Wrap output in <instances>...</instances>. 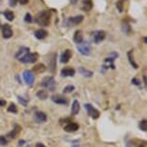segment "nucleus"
Wrapping results in <instances>:
<instances>
[{"label":"nucleus","instance_id":"1","mask_svg":"<svg viewBox=\"0 0 147 147\" xmlns=\"http://www.w3.org/2000/svg\"><path fill=\"white\" fill-rule=\"evenodd\" d=\"M36 22L40 26H48L50 24V19H51V13L50 12L47 11H42L40 12L36 16Z\"/></svg>","mask_w":147,"mask_h":147},{"label":"nucleus","instance_id":"2","mask_svg":"<svg viewBox=\"0 0 147 147\" xmlns=\"http://www.w3.org/2000/svg\"><path fill=\"white\" fill-rule=\"evenodd\" d=\"M40 85H41V87L45 88L46 90H51V91L55 90V88H56V81H55V79L52 76L44 77L42 79V81H41Z\"/></svg>","mask_w":147,"mask_h":147},{"label":"nucleus","instance_id":"3","mask_svg":"<svg viewBox=\"0 0 147 147\" xmlns=\"http://www.w3.org/2000/svg\"><path fill=\"white\" fill-rule=\"evenodd\" d=\"M77 49H78V51L82 55H84V56H88L91 51V46H90V42H88V41H82L81 43H79L78 45H77Z\"/></svg>","mask_w":147,"mask_h":147},{"label":"nucleus","instance_id":"4","mask_svg":"<svg viewBox=\"0 0 147 147\" xmlns=\"http://www.w3.org/2000/svg\"><path fill=\"white\" fill-rule=\"evenodd\" d=\"M85 108H86V110L88 111V113L93 119H96V118L99 117V115H100V113H99V111L96 110L91 104H85Z\"/></svg>","mask_w":147,"mask_h":147},{"label":"nucleus","instance_id":"5","mask_svg":"<svg viewBox=\"0 0 147 147\" xmlns=\"http://www.w3.org/2000/svg\"><path fill=\"white\" fill-rule=\"evenodd\" d=\"M38 60V54L37 53H28L24 58L20 60L21 63H33Z\"/></svg>","mask_w":147,"mask_h":147},{"label":"nucleus","instance_id":"6","mask_svg":"<svg viewBox=\"0 0 147 147\" xmlns=\"http://www.w3.org/2000/svg\"><path fill=\"white\" fill-rule=\"evenodd\" d=\"M23 79L27 85H32L35 82V75L32 71L25 70L23 72Z\"/></svg>","mask_w":147,"mask_h":147},{"label":"nucleus","instance_id":"7","mask_svg":"<svg viewBox=\"0 0 147 147\" xmlns=\"http://www.w3.org/2000/svg\"><path fill=\"white\" fill-rule=\"evenodd\" d=\"M2 35H3L4 38H10L13 37V30L10 25L4 24L3 27H2Z\"/></svg>","mask_w":147,"mask_h":147},{"label":"nucleus","instance_id":"8","mask_svg":"<svg viewBox=\"0 0 147 147\" xmlns=\"http://www.w3.org/2000/svg\"><path fill=\"white\" fill-rule=\"evenodd\" d=\"M106 38V33L104 31H96L94 33L93 36V40L95 43H100L101 41H103Z\"/></svg>","mask_w":147,"mask_h":147},{"label":"nucleus","instance_id":"9","mask_svg":"<svg viewBox=\"0 0 147 147\" xmlns=\"http://www.w3.org/2000/svg\"><path fill=\"white\" fill-rule=\"evenodd\" d=\"M28 53H30V49L28 48V47H21V48L19 49L18 52H16V59L18 60V61H20L22 58L25 57Z\"/></svg>","mask_w":147,"mask_h":147},{"label":"nucleus","instance_id":"10","mask_svg":"<svg viewBox=\"0 0 147 147\" xmlns=\"http://www.w3.org/2000/svg\"><path fill=\"white\" fill-rule=\"evenodd\" d=\"M56 57H57L56 54H51L50 56H49L48 60H47L49 69H50L51 72H55V68H56Z\"/></svg>","mask_w":147,"mask_h":147},{"label":"nucleus","instance_id":"11","mask_svg":"<svg viewBox=\"0 0 147 147\" xmlns=\"http://www.w3.org/2000/svg\"><path fill=\"white\" fill-rule=\"evenodd\" d=\"M83 20H84V16H72V18H68V24L69 25H78Z\"/></svg>","mask_w":147,"mask_h":147},{"label":"nucleus","instance_id":"12","mask_svg":"<svg viewBox=\"0 0 147 147\" xmlns=\"http://www.w3.org/2000/svg\"><path fill=\"white\" fill-rule=\"evenodd\" d=\"M52 101L56 104H60V105H65L67 104V99L63 96H61V95H53L51 97Z\"/></svg>","mask_w":147,"mask_h":147},{"label":"nucleus","instance_id":"13","mask_svg":"<svg viewBox=\"0 0 147 147\" xmlns=\"http://www.w3.org/2000/svg\"><path fill=\"white\" fill-rule=\"evenodd\" d=\"M63 129L67 133H73V132H76L77 130L79 129V125L77 123H74V122H69L68 124H66L65 126Z\"/></svg>","mask_w":147,"mask_h":147},{"label":"nucleus","instance_id":"14","mask_svg":"<svg viewBox=\"0 0 147 147\" xmlns=\"http://www.w3.org/2000/svg\"><path fill=\"white\" fill-rule=\"evenodd\" d=\"M71 56H72L71 50H69V49H66V50H65V52H63V54L61 55V62H62L63 63H68L69 60H70Z\"/></svg>","mask_w":147,"mask_h":147},{"label":"nucleus","instance_id":"15","mask_svg":"<svg viewBox=\"0 0 147 147\" xmlns=\"http://www.w3.org/2000/svg\"><path fill=\"white\" fill-rule=\"evenodd\" d=\"M35 120L38 123H43L47 120V115L42 112H37L35 113Z\"/></svg>","mask_w":147,"mask_h":147},{"label":"nucleus","instance_id":"16","mask_svg":"<svg viewBox=\"0 0 147 147\" xmlns=\"http://www.w3.org/2000/svg\"><path fill=\"white\" fill-rule=\"evenodd\" d=\"M61 75L63 77H72V76L75 75V69H73L71 67H65V68L62 69Z\"/></svg>","mask_w":147,"mask_h":147},{"label":"nucleus","instance_id":"17","mask_svg":"<svg viewBox=\"0 0 147 147\" xmlns=\"http://www.w3.org/2000/svg\"><path fill=\"white\" fill-rule=\"evenodd\" d=\"M35 36L38 40H43V38H45L48 36V32L44 29H40L35 32Z\"/></svg>","mask_w":147,"mask_h":147},{"label":"nucleus","instance_id":"18","mask_svg":"<svg viewBox=\"0 0 147 147\" xmlns=\"http://www.w3.org/2000/svg\"><path fill=\"white\" fill-rule=\"evenodd\" d=\"M83 4V7L82 9L85 11V12H88V11H90L92 9V1L91 0H83L82 2Z\"/></svg>","mask_w":147,"mask_h":147},{"label":"nucleus","instance_id":"19","mask_svg":"<svg viewBox=\"0 0 147 147\" xmlns=\"http://www.w3.org/2000/svg\"><path fill=\"white\" fill-rule=\"evenodd\" d=\"M73 40L76 43H78V44L82 42L83 41V32L81 31V30H77V31L74 33Z\"/></svg>","mask_w":147,"mask_h":147},{"label":"nucleus","instance_id":"20","mask_svg":"<svg viewBox=\"0 0 147 147\" xmlns=\"http://www.w3.org/2000/svg\"><path fill=\"white\" fill-rule=\"evenodd\" d=\"M78 71H79L80 74H82V75L85 76V77H91V76L93 75V72L92 71L88 70V69L85 68V67H79Z\"/></svg>","mask_w":147,"mask_h":147},{"label":"nucleus","instance_id":"21","mask_svg":"<svg viewBox=\"0 0 147 147\" xmlns=\"http://www.w3.org/2000/svg\"><path fill=\"white\" fill-rule=\"evenodd\" d=\"M80 110V104L78 100H74L73 103H72V107H71V113L72 115H77L79 113Z\"/></svg>","mask_w":147,"mask_h":147},{"label":"nucleus","instance_id":"22","mask_svg":"<svg viewBox=\"0 0 147 147\" xmlns=\"http://www.w3.org/2000/svg\"><path fill=\"white\" fill-rule=\"evenodd\" d=\"M19 131H20V127H19L18 125H15V128L13 129L12 132H10L9 134H8L7 136L9 137L10 138H15L16 136L18 135Z\"/></svg>","mask_w":147,"mask_h":147},{"label":"nucleus","instance_id":"23","mask_svg":"<svg viewBox=\"0 0 147 147\" xmlns=\"http://www.w3.org/2000/svg\"><path fill=\"white\" fill-rule=\"evenodd\" d=\"M45 69H46V67L44 66V65H42V63H38V65L34 66L33 71H34V73H41V72L45 71Z\"/></svg>","mask_w":147,"mask_h":147},{"label":"nucleus","instance_id":"24","mask_svg":"<svg viewBox=\"0 0 147 147\" xmlns=\"http://www.w3.org/2000/svg\"><path fill=\"white\" fill-rule=\"evenodd\" d=\"M37 96H38L40 99H41V100H45L47 97H48V93H47V91H46V90H38V92H37Z\"/></svg>","mask_w":147,"mask_h":147},{"label":"nucleus","instance_id":"25","mask_svg":"<svg viewBox=\"0 0 147 147\" xmlns=\"http://www.w3.org/2000/svg\"><path fill=\"white\" fill-rule=\"evenodd\" d=\"M4 16L6 18L7 20L13 21V18H15V13H13L12 11H5V12H4Z\"/></svg>","mask_w":147,"mask_h":147},{"label":"nucleus","instance_id":"26","mask_svg":"<svg viewBox=\"0 0 147 147\" xmlns=\"http://www.w3.org/2000/svg\"><path fill=\"white\" fill-rule=\"evenodd\" d=\"M8 112L9 113H18V108H16V106L13 103H12L9 106V108H8Z\"/></svg>","mask_w":147,"mask_h":147},{"label":"nucleus","instance_id":"27","mask_svg":"<svg viewBox=\"0 0 147 147\" xmlns=\"http://www.w3.org/2000/svg\"><path fill=\"white\" fill-rule=\"evenodd\" d=\"M73 90H74V86L69 85V86H66V87L63 88V93H70Z\"/></svg>","mask_w":147,"mask_h":147},{"label":"nucleus","instance_id":"28","mask_svg":"<svg viewBox=\"0 0 147 147\" xmlns=\"http://www.w3.org/2000/svg\"><path fill=\"white\" fill-rule=\"evenodd\" d=\"M140 129L142 130V131H147V120H146V119L141 120L140 124Z\"/></svg>","mask_w":147,"mask_h":147},{"label":"nucleus","instance_id":"29","mask_svg":"<svg viewBox=\"0 0 147 147\" xmlns=\"http://www.w3.org/2000/svg\"><path fill=\"white\" fill-rule=\"evenodd\" d=\"M24 20H25L27 23H32V22H33V18H32L31 13H27L26 15H25V16H24Z\"/></svg>","mask_w":147,"mask_h":147},{"label":"nucleus","instance_id":"30","mask_svg":"<svg viewBox=\"0 0 147 147\" xmlns=\"http://www.w3.org/2000/svg\"><path fill=\"white\" fill-rule=\"evenodd\" d=\"M18 100L19 103L22 105V106H27V104H28V101L25 100V99H23L21 96H18Z\"/></svg>","mask_w":147,"mask_h":147},{"label":"nucleus","instance_id":"31","mask_svg":"<svg viewBox=\"0 0 147 147\" xmlns=\"http://www.w3.org/2000/svg\"><path fill=\"white\" fill-rule=\"evenodd\" d=\"M128 57H129V61H130V63H131V65L134 66L135 68H138V65L135 63V61L133 60V58L131 57V52H129L128 53Z\"/></svg>","mask_w":147,"mask_h":147},{"label":"nucleus","instance_id":"32","mask_svg":"<svg viewBox=\"0 0 147 147\" xmlns=\"http://www.w3.org/2000/svg\"><path fill=\"white\" fill-rule=\"evenodd\" d=\"M116 7H117L119 12H122V11H123V1H122V0H119L117 3H116Z\"/></svg>","mask_w":147,"mask_h":147},{"label":"nucleus","instance_id":"33","mask_svg":"<svg viewBox=\"0 0 147 147\" xmlns=\"http://www.w3.org/2000/svg\"><path fill=\"white\" fill-rule=\"evenodd\" d=\"M7 140H6V138H4V137H2V136H0V145H7Z\"/></svg>","mask_w":147,"mask_h":147},{"label":"nucleus","instance_id":"34","mask_svg":"<svg viewBox=\"0 0 147 147\" xmlns=\"http://www.w3.org/2000/svg\"><path fill=\"white\" fill-rule=\"evenodd\" d=\"M130 30H131V29H130V26L128 25V24H127V23H124V24H123V31L125 32V33H128V32L130 31Z\"/></svg>","mask_w":147,"mask_h":147},{"label":"nucleus","instance_id":"35","mask_svg":"<svg viewBox=\"0 0 147 147\" xmlns=\"http://www.w3.org/2000/svg\"><path fill=\"white\" fill-rule=\"evenodd\" d=\"M28 1L29 0H16V2H18L19 4H21V5H25L28 3Z\"/></svg>","mask_w":147,"mask_h":147},{"label":"nucleus","instance_id":"36","mask_svg":"<svg viewBox=\"0 0 147 147\" xmlns=\"http://www.w3.org/2000/svg\"><path fill=\"white\" fill-rule=\"evenodd\" d=\"M132 83H133V84H135V85H137V86H140V81H138V79H136V78H134V79L132 80Z\"/></svg>","mask_w":147,"mask_h":147},{"label":"nucleus","instance_id":"37","mask_svg":"<svg viewBox=\"0 0 147 147\" xmlns=\"http://www.w3.org/2000/svg\"><path fill=\"white\" fill-rule=\"evenodd\" d=\"M16 0H10V6H12V7H15L16 5Z\"/></svg>","mask_w":147,"mask_h":147},{"label":"nucleus","instance_id":"38","mask_svg":"<svg viewBox=\"0 0 147 147\" xmlns=\"http://www.w3.org/2000/svg\"><path fill=\"white\" fill-rule=\"evenodd\" d=\"M5 104H6V101H5V100H1V99H0V107L4 106Z\"/></svg>","mask_w":147,"mask_h":147},{"label":"nucleus","instance_id":"39","mask_svg":"<svg viewBox=\"0 0 147 147\" xmlns=\"http://www.w3.org/2000/svg\"><path fill=\"white\" fill-rule=\"evenodd\" d=\"M36 147H46V146L44 145V144H42V143H40V142H38V143L36 144Z\"/></svg>","mask_w":147,"mask_h":147},{"label":"nucleus","instance_id":"40","mask_svg":"<svg viewBox=\"0 0 147 147\" xmlns=\"http://www.w3.org/2000/svg\"><path fill=\"white\" fill-rule=\"evenodd\" d=\"M143 80H144V84L146 85V83H147V82H146V76H144V77H143Z\"/></svg>","mask_w":147,"mask_h":147},{"label":"nucleus","instance_id":"41","mask_svg":"<svg viewBox=\"0 0 147 147\" xmlns=\"http://www.w3.org/2000/svg\"><path fill=\"white\" fill-rule=\"evenodd\" d=\"M72 147H79L78 144H74V145H72Z\"/></svg>","mask_w":147,"mask_h":147},{"label":"nucleus","instance_id":"42","mask_svg":"<svg viewBox=\"0 0 147 147\" xmlns=\"http://www.w3.org/2000/svg\"><path fill=\"white\" fill-rule=\"evenodd\" d=\"M71 2H73V3H75V2H76V0H71Z\"/></svg>","mask_w":147,"mask_h":147},{"label":"nucleus","instance_id":"43","mask_svg":"<svg viewBox=\"0 0 147 147\" xmlns=\"http://www.w3.org/2000/svg\"><path fill=\"white\" fill-rule=\"evenodd\" d=\"M138 147H145V146H144V145H140Z\"/></svg>","mask_w":147,"mask_h":147},{"label":"nucleus","instance_id":"44","mask_svg":"<svg viewBox=\"0 0 147 147\" xmlns=\"http://www.w3.org/2000/svg\"><path fill=\"white\" fill-rule=\"evenodd\" d=\"M27 147H29V146H27Z\"/></svg>","mask_w":147,"mask_h":147}]
</instances>
